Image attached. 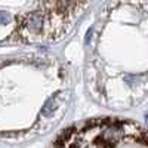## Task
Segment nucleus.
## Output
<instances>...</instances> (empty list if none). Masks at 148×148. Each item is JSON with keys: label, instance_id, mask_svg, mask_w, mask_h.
Instances as JSON below:
<instances>
[{"label": "nucleus", "instance_id": "1", "mask_svg": "<svg viewBox=\"0 0 148 148\" xmlns=\"http://www.w3.org/2000/svg\"><path fill=\"white\" fill-rule=\"evenodd\" d=\"M45 22H46L45 12H40V10L31 12L30 15L25 16L24 22L21 24V31H24L25 34H31V36L40 34L45 27Z\"/></svg>", "mask_w": 148, "mask_h": 148}, {"label": "nucleus", "instance_id": "2", "mask_svg": "<svg viewBox=\"0 0 148 148\" xmlns=\"http://www.w3.org/2000/svg\"><path fill=\"white\" fill-rule=\"evenodd\" d=\"M58 108V104L55 101V98H49V99L45 102V105L42 107V111H40V114L42 117H46V119H51L53 116V113L56 111Z\"/></svg>", "mask_w": 148, "mask_h": 148}, {"label": "nucleus", "instance_id": "3", "mask_svg": "<svg viewBox=\"0 0 148 148\" xmlns=\"http://www.w3.org/2000/svg\"><path fill=\"white\" fill-rule=\"evenodd\" d=\"M10 15L8 12H0V25H6V24L10 22Z\"/></svg>", "mask_w": 148, "mask_h": 148}, {"label": "nucleus", "instance_id": "4", "mask_svg": "<svg viewBox=\"0 0 148 148\" xmlns=\"http://www.w3.org/2000/svg\"><path fill=\"white\" fill-rule=\"evenodd\" d=\"M145 119H147V121H148V113H147V114H145Z\"/></svg>", "mask_w": 148, "mask_h": 148}]
</instances>
